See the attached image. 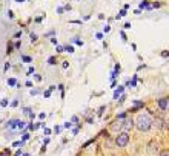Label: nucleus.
<instances>
[{
	"label": "nucleus",
	"mask_w": 169,
	"mask_h": 156,
	"mask_svg": "<svg viewBox=\"0 0 169 156\" xmlns=\"http://www.w3.org/2000/svg\"><path fill=\"white\" fill-rule=\"evenodd\" d=\"M10 67H11V64H10V63H6V64H5V71H8Z\"/></svg>",
	"instance_id": "20"
},
{
	"label": "nucleus",
	"mask_w": 169,
	"mask_h": 156,
	"mask_svg": "<svg viewBox=\"0 0 169 156\" xmlns=\"http://www.w3.org/2000/svg\"><path fill=\"white\" fill-rule=\"evenodd\" d=\"M0 156H10V151L5 150V151H0Z\"/></svg>",
	"instance_id": "13"
},
{
	"label": "nucleus",
	"mask_w": 169,
	"mask_h": 156,
	"mask_svg": "<svg viewBox=\"0 0 169 156\" xmlns=\"http://www.w3.org/2000/svg\"><path fill=\"white\" fill-rule=\"evenodd\" d=\"M161 57H166V58H167V51H164V52H161Z\"/></svg>",
	"instance_id": "18"
},
{
	"label": "nucleus",
	"mask_w": 169,
	"mask_h": 156,
	"mask_svg": "<svg viewBox=\"0 0 169 156\" xmlns=\"http://www.w3.org/2000/svg\"><path fill=\"white\" fill-rule=\"evenodd\" d=\"M125 116H126V112H123V113H120V115H118V116H117V119H118V121H120V119H123V118H125Z\"/></svg>",
	"instance_id": "12"
},
{
	"label": "nucleus",
	"mask_w": 169,
	"mask_h": 156,
	"mask_svg": "<svg viewBox=\"0 0 169 156\" xmlns=\"http://www.w3.org/2000/svg\"><path fill=\"white\" fill-rule=\"evenodd\" d=\"M157 104H158V107H160L161 112H167V107H169V100H167V96H163V98L157 100Z\"/></svg>",
	"instance_id": "3"
},
{
	"label": "nucleus",
	"mask_w": 169,
	"mask_h": 156,
	"mask_svg": "<svg viewBox=\"0 0 169 156\" xmlns=\"http://www.w3.org/2000/svg\"><path fill=\"white\" fill-rule=\"evenodd\" d=\"M109 130H111V132H118V130H121V122H120L118 119H115V121L109 125Z\"/></svg>",
	"instance_id": "6"
},
{
	"label": "nucleus",
	"mask_w": 169,
	"mask_h": 156,
	"mask_svg": "<svg viewBox=\"0 0 169 156\" xmlns=\"http://www.w3.org/2000/svg\"><path fill=\"white\" fill-rule=\"evenodd\" d=\"M8 84H10V86H14V84H16V80H14V78L8 80Z\"/></svg>",
	"instance_id": "15"
},
{
	"label": "nucleus",
	"mask_w": 169,
	"mask_h": 156,
	"mask_svg": "<svg viewBox=\"0 0 169 156\" xmlns=\"http://www.w3.org/2000/svg\"><path fill=\"white\" fill-rule=\"evenodd\" d=\"M49 95H51V90H46V92H45V96H46V98H48V96H49Z\"/></svg>",
	"instance_id": "21"
},
{
	"label": "nucleus",
	"mask_w": 169,
	"mask_h": 156,
	"mask_svg": "<svg viewBox=\"0 0 169 156\" xmlns=\"http://www.w3.org/2000/svg\"><path fill=\"white\" fill-rule=\"evenodd\" d=\"M160 156H169V151H167V148H166V150H161V151H160Z\"/></svg>",
	"instance_id": "9"
},
{
	"label": "nucleus",
	"mask_w": 169,
	"mask_h": 156,
	"mask_svg": "<svg viewBox=\"0 0 169 156\" xmlns=\"http://www.w3.org/2000/svg\"><path fill=\"white\" fill-rule=\"evenodd\" d=\"M128 142H129V135H128L126 132H121V133H118V135L115 136L114 145H115V147L123 148V147H126V145H128Z\"/></svg>",
	"instance_id": "2"
},
{
	"label": "nucleus",
	"mask_w": 169,
	"mask_h": 156,
	"mask_svg": "<svg viewBox=\"0 0 169 156\" xmlns=\"http://www.w3.org/2000/svg\"><path fill=\"white\" fill-rule=\"evenodd\" d=\"M148 153H149V154L158 153V144H157L155 141H149V144H148Z\"/></svg>",
	"instance_id": "5"
},
{
	"label": "nucleus",
	"mask_w": 169,
	"mask_h": 156,
	"mask_svg": "<svg viewBox=\"0 0 169 156\" xmlns=\"http://www.w3.org/2000/svg\"><path fill=\"white\" fill-rule=\"evenodd\" d=\"M23 61H31V58H29V57H26V55H25V57H23Z\"/></svg>",
	"instance_id": "19"
},
{
	"label": "nucleus",
	"mask_w": 169,
	"mask_h": 156,
	"mask_svg": "<svg viewBox=\"0 0 169 156\" xmlns=\"http://www.w3.org/2000/svg\"><path fill=\"white\" fill-rule=\"evenodd\" d=\"M123 89H125V87H118V90H117V92L114 93V98H115V100H117V98H118V95H120V93L123 92Z\"/></svg>",
	"instance_id": "7"
},
{
	"label": "nucleus",
	"mask_w": 169,
	"mask_h": 156,
	"mask_svg": "<svg viewBox=\"0 0 169 156\" xmlns=\"http://www.w3.org/2000/svg\"><path fill=\"white\" fill-rule=\"evenodd\" d=\"M134 127H137L140 132H149L152 127V118L148 113H141L134 119Z\"/></svg>",
	"instance_id": "1"
},
{
	"label": "nucleus",
	"mask_w": 169,
	"mask_h": 156,
	"mask_svg": "<svg viewBox=\"0 0 169 156\" xmlns=\"http://www.w3.org/2000/svg\"><path fill=\"white\" fill-rule=\"evenodd\" d=\"M57 52H63V48L62 46H57Z\"/></svg>",
	"instance_id": "17"
},
{
	"label": "nucleus",
	"mask_w": 169,
	"mask_h": 156,
	"mask_svg": "<svg viewBox=\"0 0 169 156\" xmlns=\"http://www.w3.org/2000/svg\"><path fill=\"white\" fill-rule=\"evenodd\" d=\"M123 28H125V29H129V28H131V23H125V26H123Z\"/></svg>",
	"instance_id": "16"
},
{
	"label": "nucleus",
	"mask_w": 169,
	"mask_h": 156,
	"mask_svg": "<svg viewBox=\"0 0 169 156\" xmlns=\"http://www.w3.org/2000/svg\"><path fill=\"white\" fill-rule=\"evenodd\" d=\"M125 16H126V11L123 9V11H120V14L117 16V19H120V17H125Z\"/></svg>",
	"instance_id": "10"
},
{
	"label": "nucleus",
	"mask_w": 169,
	"mask_h": 156,
	"mask_svg": "<svg viewBox=\"0 0 169 156\" xmlns=\"http://www.w3.org/2000/svg\"><path fill=\"white\" fill-rule=\"evenodd\" d=\"M48 63H49V64H56V63H57V60H56V57H51V58L48 60Z\"/></svg>",
	"instance_id": "8"
},
{
	"label": "nucleus",
	"mask_w": 169,
	"mask_h": 156,
	"mask_svg": "<svg viewBox=\"0 0 169 156\" xmlns=\"http://www.w3.org/2000/svg\"><path fill=\"white\" fill-rule=\"evenodd\" d=\"M29 37H31V42H37V35L36 34H31Z\"/></svg>",
	"instance_id": "14"
},
{
	"label": "nucleus",
	"mask_w": 169,
	"mask_h": 156,
	"mask_svg": "<svg viewBox=\"0 0 169 156\" xmlns=\"http://www.w3.org/2000/svg\"><path fill=\"white\" fill-rule=\"evenodd\" d=\"M63 51H68V52H74V48H72V46H66Z\"/></svg>",
	"instance_id": "11"
},
{
	"label": "nucleus",
	"mask_w": 169,
	"mask_h": 156,
	"mask_svg": "<svg viewBox=\"0 0 169 156\" xmlns=\"http://www.w3.org/2000/svg\"><path fill=\"white\" fill-rule=\"evenodd\" d=\"M121 129L128 133V130H132L134 129V118H128V119H125L123 122H121Z\"/></svg>",
	"instance_id": "4"
}]
</instances>
